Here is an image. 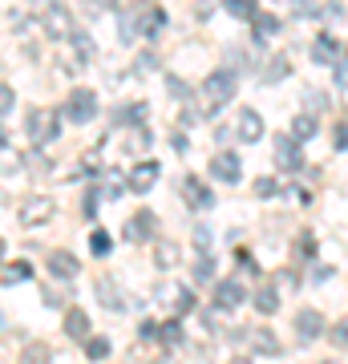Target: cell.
Listing matches in <instances>:
<instances>
[{"instance_id":"cell-1","label":"cell","mask_w":348,"mask_h":364,"mask_svg":"<svg viewBox=\"0 0 348 364\" xmlns=\"http://www.w3.org/2000/svg\"><path fill=\"white\" fill-rule=\"evenodd\" d=\"M239 93V73L235 69H215L206 73L203 85H199V97H203V114H219L223 105H231V97Z\"/></svg>"},{"instance_id":"cell-2","label":"cell","mask_w":348,"mask_h":364,"mask_svg":"<svg viewBox=\"0 0 348 364\" xmlns=\"http://www.w3.org/2000/svg\"><path fill=\"white\" fill-rule=\"evenodd\" d=\"M292 332H296L300 348H308V344H316V340L328 332V324H324V316L316 312V308H300L296 320H292Z\"/></svg>"},{"instance_id":"cell-3","label":"cell","mask_w":348,"mask_h":364,"mask_svg":"<svg viewBox=\"0 0 348 364\" xmlns=\"http://www.w3.org/2000/svg\"><path fill=\"white\" fill-rule=\"evenodd\" d=\"M65 117H69V122H78V126L93 122V117H97V93L85 90V85H78V90L65 97Z\"/></svg>"},{"instance_id":"cell-4","label":"cell","mask_w":348,"mask_h":364,"mask_svg":"<svg viewBox=\"0 0 348 364\" xmlns=\"http://www.w3.org/2000/svg\"><path fill=\"white\" fill-rule=\"evenodd\" d=\"M57 130H61V122H57V114L53 109H33L25 122V134H28V142L33 146H45L57 138Z\"/></svg>"},{"instance_id":"cell-5","label":"cell","mask_w":348,"mask_h":364,"mask_svg":"<svg viewBox=\"0 0 348 364\" xmlns=\"http://www.w3.org/2000/svg\"><path fill=\"white\" fill-rule=\"evenodd\" d=\"M304 142H296L292 134H280L275 138V150H271V158H275V166L288 170V174H300L304 170V150H300Z\"/></svg>"},{"instance_id":"cell-6","label":"cell","mask_w":348,"mask_h":364,"mask_svg":"<svg viewBox=\"0 0 348 364\" xmlns=\"http://www.w3.org/2000/svg\"><path fill=\"white\" fill-rule=\"evenodd\" d=\"M263 130H268V122L259 117V109H247V105H243V109L235 114V138H239L243 146L263 142Z\"/></svg>"},{"instance_id":"cell-7","label":"cell","mask_w":348,"mask_h":364,"mask_svg":"<svg viewBox=\"0 0 348 364\" xmlns=\"http://www.w3.org/2000/svg\"><path fill=\"white\" fill-rule=\"evenodd\" d=\"M211 178L235 186V182L243 178V158L235 154V150H219V154L211 158Z\"/></svg>"},{"instance_id":"cell-8","label":"cell","mask_w":348,"mask_h":364,"mask_svg":"<svg viewBox=\"0 0 348 364\" xmlns=\"http://www.w3.org/2000/svg\"><path fill=\"white\" fill-rule=\"evenodd\" d=\"M247 299V287H243V279H219L215 284V312H223V316H231L239 304Z\"/></svg>"},{"instance_id":"cell-9","label":"cell","mask_w":348,"mask_h":364,"mask_svg":"<svg viewBox=\"0 0 348 364\" xmlns=\"http://www.w3.org/2000/svg\"><path fill=\"white\" fill-rule=\"evenodd\" d=\"M130 243H150L158 235V215L154 210H134V219H126V231H122Z\"/></svg>"},{"instance_id":"cell-10","label":"cell","mask_w":348,"mask_h":364,"mask_svg":"<svg viewBox=\"0 0 348 364\" xmlns=\"http://www.w3.org/2000/svg\"><path fill=\"white\" fill-rule=\"evenodd\" d=\"M41 28H45V37H53V41L73 37V16L65 13L61 4H49V9L41 13Z\"/></svg>"},{"instance_id":"cell-11","label":"cell","mask_w":348,"mask_h":364,"mask_svg":"<svg viewBox=\"0 0 348 364\" xmlns=\"http://www.w3.org/2000/svg\"><path fill=\"white\" fill-rule=\"evenodd\" d=\"M179 191H182V198H186V207H191V210H211V207H215L211 186H206V182H199L194 174H186V178L179 182Z\"/></svg>"},{"instance_id":"cell-12","label":"cell","mask_w":348,"mask_h":364,"mask_svg":"<svg viewBox=\"0 0 348 364\" xmlns=\"http://www.w3.org/2000/svg\"><path fill=\"white\" fill-rule=\"evenodd\" d=\"M158 174H162V166H158L154 158L138 162V166L130 170V191H134V195H150V191H154V182H158Z\"/></svg>"},{"instance_id":"cell-13","label":"cell","mask_w":348,"mask_h":364,"mask_svg":"<svg viewBox=\"0 0 348 364\" xmlns=\"http://www.w3.org/2000/svg\"><path fill=\"white\" fill-rule=\"evenodd\" d=\"M340 57H344V45H340L332 33H320L316 45H312V61H316V65H336Z\"/></svg>"},{"instance_id":"cell-14","label":"cell","mask_w":348,"mask_h":364,"mask_svg":"<svg viewBox=\"0 0 348 364\" xmlns=\"http://www.w3.org/2000/svg\"><path fill=\"white\" fill-rule=\"evenodd\" d=\"M78 272H81V259H78V255H69V251H49V275H53V279L69 284Z\"/></svg>"},{"instance_id":"cell-15","label":"cell","mask_w":348,"mask_h":364,"mask_svg":"<svg viewBox=\"0 0 348 364\" xmlns=\"http://www.w3.org/2000/svg\"><path fill=\"white\" fill-rule=\"evenodd\" d=\"M93 291H97V299H102V308H105V312H126V296H122V287H117V279L102 275Z\"/></svg>"},{"instance_id":"cell-16","label":"cell","mask_w":348,"mask_h":364,"mask_svg":"<svg viewBox=\"0 0 348 364\" xmlns=\"http://www.w3.org/2000/svg\"><path fill=\"white\" fill-rule=\"evenodd\" d=\"M275 33H284V21H280V16L263 13V16L251 21V41H255V49H268V41L275 37Z\"/></svg>"},{"instance_id":"cell-17","label":"cell","mask_w":348,"mask_h":364,"mask_svg":"<svg viewBox=\"0 0 348 364\" xmlns=\"http://www.w3.org/2000/svg\"><path fill=\"white\" fill-rule=\"evenodd\" d=\"M49 215H53V198L49 195H37V198H25V203H21V223H25V227L45 223Z\"/></svg>"},{"instance_id":"cell-18","label":"cell","mask_w":348,"mask_h":364,"mask_svg":"<svg viewBox=\"0 0 348 364\" xmlns=\"http://www.w3.org/2000/svg\"><path fill=\"white\" fill-rule=\"evenodd\" d=\"M288 73H292V61H288L284 53H271L268 65H259V85H280Z\"/></svg>"},{"instance_id":"cell-19","label":"cell","mask_w":348,"mask_h":364,"mask_svg":"<svg viewBox=\"0 0 348 364\" xmlns=\"http://www.w3.org/2000/svg\"><path fill=\"white\" fill-rule=\"evenodd\" d=\"M61 328H65V336L69 340H90V316L81 312V308H69Z\"/></svg>"},{"instance_id":"cell-20","label":"cell","mask_w":348,"mask_h":364,"mask_svg":"<svg viewBox=\"0 0 348 364\" xmlns=\"http://www.w3.org/2000/svg\"><path fill=\"white\" fill-rule=\"evenodd\" d=\"M251 299H255V312L259 316H275V312H280V287H275V284H263Z\"/></svg>"},{"instance_id":"cell-21","label":"cell","mask_w":348,"mask_h":364,"mask_svg":"<svg viewBox=\"0 0 348 364\" xmlns=\"http://www.w3.org/2000/svg\"><path fill=\"white\" fill-rule=\"evenodd\" d=\"M223 13L231 16V21H255L259 16V0H223Z\"/></svg>"},{"instance_id":"cell-22","label":"cell","mask_w":348,"mask_h":364,"mask_svg":"<svg viewBox=\"0 0 348 364\" xmlns=\"http://www.w3.org/2000/svg\"><path fill=\"white\" fill-rule=\"evenodd\" d=\"M288 134H292L296 142H308V138H316V134H320V122H316V114H296Z\"/></svg>"},{"instance_id":"cell-23","label":"cell","mask_w":348,"mask_h":364,"mask_svg":"<svg viewBox=\"0 0 348 364\" xmlns=\"http://www.w3.org/2000/svg\"><path fill=\"white\" fill-rule=\"evenodd\" d=\"M138 25H142V37H158L167 28V13L162 9H146V13H138Z\"/></svg>"},{"instance_id":"cell-24","label":"cell","mask_w":348,"mask_h":364,"mask_svg":"<svg viewBox=\"0 0 348 364\" xmlns=\"http://www.w3.org/2000/svg\"><path fill=\"white\" fill-rule=\"evenodd\" d=\"M69 45H73V53H78V61H81V65H90V61H93V53H97L93 37H90V33H81V28H73Z\"/></svg>"},{"instance_id":"cell-25","label":"cell","mask_w":348,"mask_h":364,"mask_svg":"<svg viewBox=\"0 0 348 364\" xmlns=\"http://www.w3.org/2000/svg\"><path fill=\"white\" fill-rule=\"evenodd\" d=\"M97 191H102V198H122L130 191V178H122L117 170H105V186L97 182Z\"/></svg>"},{"instance_id":"cell-26","label":"cell","mask_w":348,"mask_h":364,"mask_svg":"<svg viewBox=\"0 0 348 364\" xmlns=\"http://www.w3.org/2000/svg\"><path fill=\"white\" fill-rule=\"evenodd\" d=\"M28 275H33V267H28L25 259H16V263H4V267H0V279H4L9 287H13V284H25Z\"/></svg>"},{"instance_id":"cell-27","label":"cell","mask_w":348,"mask_h":364,"mask_svg":"<svg viewBox=\"0 0 348 364\" xmlns=\"http://www.w3.org/2000/svg\"><path fill=\"white\" fill-rule=\"evenodd\" d=\"M117 37L126 41V45H134V37H142V25H138V13H126V16H117Z\"/></svg>"},{"instance_id":"cell-28","label":"cell","mask_w":348,"mask_h":364,"mask_svg":"<svg viewBox=\"0 0 348 364\" xmlns=\"http://www.w3.org/2000/svg\"><path fill=\"white\" fill-rule=\"evenodd\" d=\"M146 114H150V105H146V102H134V105H122V117H117V122H122V126H142Z\"/></svg>"},{"instance_id":"cell-29","label":"cell","mask_w":348,"mask_h":364,"mask_svg":"<svg viewBox=\"0 0 348 364\" xmlns=\"http://www.w3.org/2000/svg\"><path fill=\"white\" fill-rule=\"evenodd\" d=\"M215 279V255H199L194 259V284H211Z\"/></svg>"},{"instance_id":"cell-30","label":"cell","mask_w":348,"mask_h":364,"mask_svg":"<svg viewBox=\"0 0 348 364\" xmlns=\"http://www.w3.org/2000/svg\"><path fill=\"white\" fill-rule=\"evenodd\" d=\"M158 340H162L167 348L182 344V324H179V320H167V324H158Z\"/></svg>"},{"instance_id":"cell-31","label":"cell","mask_w":348,"mask_h":364,"mask_svg":"<svg viewBox=\"0 0 348 364\" xmlns=\"http://www.w3.org/2000/svg\"><path fill=\"white\" fill-rule=\"evenodd\" d=\"M255 195L259 198H275V195H284V186H280V178H271V174H259L255 178Z\"/></svg>"},{"instance_id":"cell-32","label":"cell","mask_w":348,"mask_h":364,"mask_svg":"<svg viewBox=\"0 0 348 364\" xmlns=\"http://www.w3.org/2000/svg\"><path fill=\"white\" fill-rule=\"evenodd\" d=\"M90 251L97 255V259H105V255L114 251V239H110L105 231H93V235H90Z\"/></svg>"},{"instance_id":"cell-33","label":"cell","mask_w":348,"mask_h":364,"mask_svg":"<svg viewBox=\"0 0 348 364\" xmlns=\"http://www.w3.org/2000/svg\"><path fill=\"white\" fill-rule=\"evenodd\" d=\"M85 356H90V360H105V356H110V340H105V336H90V340H85Z\"/></svg>"},{"instance_id":"cell-34","label":"cell","mask_w":348,"mask_h":364,"mask_svg":"<svg viewBox=\"0 0 348 364\" xmlns=\"http://www.w3.org/2000/svg\"><path fill=\"white\" fill-rule=\"evenodd\" d=\"M255 352H263V356H280V340L271 336V332H255Z\"/></svg>"},{"instance_id":"cell-35","label":"cell","mask_w":348,"mask_h":364,"mask_svg":"<svg viewBox=\"0 0 348 364\" xmlns=\"http://www.w3.org/2000/svg\"><path fill=\"white\" fill-rule=\"evenodd\" d=\"M154 263L158 267H174V263H179V247H174V243H162V247L154 251Z\"/></svg>"},{"instance_id":"cell-36","label":"cell","mask_w":348,"mask_h":364,"mask_svg":"<svg viewBox=\"0 0 348 364\" xmlns=\"http://www.w3.org/2000/svg\"><path fill=\"white\" fill-rule=\"evenodd\" d=\"M320 21H328V25H332V21H340V16H344V4H340V0H324L320 4Z\"/></svg>"},{"instance_id":"cell-37","label":"cell","mask_w":348,"mask_h":364,"mask_svg":"<svg viewBox=\"0 0 348 364\" xmlns=\"http://www.w3.org/2000/svg\"><path fill=\"white\" fill-rule=\"evenodd\" d=\"M304 105H308V114H312V109H328V93L312 90V85H308V90H304Z\"/></svg>"},{"instance_id":"cell-38","label":"cell","mask_w":348,"mask_h":364,"mask_svg":"<svg viewBox=\"0 0 348 364\" xmlns=\"http://www.w3.org/2000/svg\"><path fill=\"white\" fill-rule=\"evenodd\" d=\"M328 336H332L336 348H348V316H344V320H336V324L328 328Z\"/></svg>"},{"instance_id":"cell-39","label":"cell","mask_w":348,"mask_h":364,"mask_svg":"<svg viewBox=\"0 0 348 364\" xmlns=\"http://www.w3.org/2000/svg\"><path fill=\"white\" fill-rule=\"evenodd\" d=\"M296 255H300V259H316V235H312V231H304V235H300V247H296Z\"/></svg>"},{"instance_id":"cell-40","label":"cell","mask_w":348,"mask_h":364,"mask_svg":"<svg viewBox=\"0 0 348 364\" xmlns=\"http://www.w3.org/2000/svg\"><path fill=\"white\" fill-rule=\"evenodd\" d=\"M167 85H170V93H174V97H182V102L191 97V85H186V81H182L179 73H167Z\"/></svg>"},{"instance_id":"cell-41","label":"cell","mask_w":348,"mask_h":364,"mask_svg":"<svg viewBox=\"0 0 348 364\" xmlns=\"http://www.w3.org/2000/svg\"><path fill=\"white\" fill-rule=\"evenodd\" d=\"M194 247H199V255H211V231L206 227H194Z\"/></svg>"},{"instance_id":"cell-42","label":"cell","mask_w":348,"mask_h":364,"mask_svg":"<svg viewBox=\"0 0 348 364\" xmlns=\"http://www.w3.org/2000/svg\"><path fill=\"white\" fill-rule=\"evenodd\" d=\"M13 105H16V93H13V85H0V117L9 114Z\"/></svg>"},{"instance_id":"cell-43","label":"cell","mask_w":348,"mask_h":364,"mask_svg":"<svg viewBox=\"0 0 348 364\" xmlns=\"http://www.w3.org/2000/svg\"><path fill=\"white\" fill-rule=\"evenodd\" d=\"M25 364H49V348H25Z\"/></svg>"},{"instance_id":"cell-44","label":"cell","mask_w":348,"mask_h":364,"mask_svg":"<svg viewBox=\"0 0 348 364\" xmlns=\"http://www.w3.org/2000/svg\"><path fill=\"white\" fill-rule=\"evenodd\" d=\"M332 73H336V85H340V90H348V61H344V57L332 65Z\"/></svg>"},{"instance_id":"cell-45","label":"cell","mask_w":348,"mask_h":364,"mask_svg":"<svg viewBox=\"0 0 348 364\" xmlns=\"http://www.w3.org/2000/svg\"><path fill=\"white\" fill-rule=\"evenodd\" d=\"M332 275H336V267H324L320 263V267H312V284H328Z\"/></svg>"},{"instance_id":"cell-46","label":"cell","mask_w":348,"mask_h":364,"mask_svg":"<svg viewBox=\"0 0 348 364\" xmlns=\"http://www.w3.org/2000/svg\"><path fill=\"white\" fill-rule=\"evenodd\" d=\"M336 150H348V122H336Z\"/></svg>"},{"instance_id":"cell-47","label":"cell","mask_w":348,"mask_h":364,"mask_svg":"<svg viewBox=\"0 0 348 364\" xmlns=\"http://www.w3.org/2000/svg\"><path fill=\"white\" fill-rule=\"evenodd\" d=\"M138 336H142V340H154V336H158V324H154V320H146V324L138 328Z\"/></svg>"},{"instance_id":"cell-48","label":"cell","mask_w":348,"mask_h":364,"mask_svg":"<svg viewBox=\"0 0 348 364\" xmlns=\"http://www.w3.org/2000/svg\"><path fill=\"white\" fill-rule=\"evenodd\" d=\"M170 142H174V150H179V154H186V134H170Z\"/></svg>"},{"instance_id":"cell-49","label":"cell","mask_w":348,"mask_h":364,"mask_svg":"<svg viewBox=\"0 0 348 364\" xmlns=\"http://www.w3.org/2000/svg\"><path fill=\"white\" fill-rule=\"evenodd\" d=\"M93 9H117V0H93Z\"/></svg>"},{"instance_id":"cell-50","label":"cell","mask_w":348,"mask_h":364,"mask_svg":"<svg viewBox=\"0 0 348 364\" xmlns=\"http://www.w3.org/2000/svg\"><path fill=\"white\" fill-rule=\"evenodd\" d=\"M0 150H9V134H4V126H0Z\"/></svg>"},{"instance_id":"cell-51","label":"cell","mask_w":348,"mask_h":364,"mask_svg":"<svg viewBox=\"0 0 348 364\" xmlns=\"http://www.w3.org/2000/svg\"><path fill=\"white\" fill-rule=\"evenodd\" d=\"M231 364H255L251 356H231Z\"/></svg>"},{"instance_id":"cell-52","label":"cell","mask_w":348,"mask_h":364,"mask_svg":"<svg viewBox=\"0 0 348 364\" xmlns=\"http://www.w3.org/2000/svg\"><path fill=\"white\" fill-rule=\"evenodd\" d=\"M4 247H9V243H4V239H0V267H4Z\"/></svg>"},{"instance_id":"cell-53","label":"cell","mask_w":348,"mask_h":364,"mask_svg":"<svg viewBox=\"0 0 348 364\" xmlns=\"http://www.w3.org/2000/svg\"><path fill=\"white\" fill-rule=\"evenodd\" d=\"M344 61H348V45H344Z\"/></svg>"},{"instance_id":"cell-54","label":"cell","mask_w":348,"mask_h":364,"mask_svg":"<svg viewBox=\"0 0 348 364\" xmlns=\"http://www.w3.org/2000/svg\"><path fill=\"white\" fill-rule=\"evenodd\" d=\"M154 364H170V360H154Z\"/></svg>"},{"instance_id":"cell-55","label":"cell","mask_w":348,"mask_h":364,"mask_svg":"<svg viewBox=\"0 0 348 364\" xmlns=\"http://www.w3.org/2000/svg\"><path fill=\"white\" fill-rule=\"evenodd\" d=\"M134 4H146V0H134Z\"/></svg>"},{"instance_id":"cell-56","label":"cell","mask_w":348,"mask_h":364,"mask_svg":"<svg viewBox=\"0 0 348 364\" xmlns=\"http://www.w3.org/2000/svg\"><path fill=\"white\" fill-rule=\"evenodd\" d=\"M280 4H292V0H280Z\"/></svg>"}]
</instances>
